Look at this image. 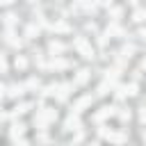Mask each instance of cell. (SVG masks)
I'll return each mask as SVG.
<instances>
[{"mask_svg":"<svg viewBox=\"0 0 146 146\" xmlns=\"http://www.w3.org/2000/svg\"><path fill=\"white\" fill-rule=\"evenodd\" d=\"M55 119H57V112H55V110H48V107L41 110L39 116H36V121H39L41 125H46V123H50V121H55Z\"/></svg>","mask_w":146,"mask_h":146,"instance_id":"obj_1","label":"cell"},{"mask_svg":"<svg viewBox=\"0 0 146 146\" xmlns=\"http://www.w3.org/2000/svg\"><path fill=\"white\" fill-rule=\"evenodd\" d=\"M75 48H78L84 57H91V55H94L91 46H89V43H87V39H82V36H78V39H75Z\"/></svg>","mask_w":146,"mask_h":146,"instance_id":"obj_2","label":"cell"},{"mask_svg":"<svg viewBox=\"0 0 146 146\" xmlns=\"http://www.w3.org/2000/svg\"><path fill=\"white\" fill-rule=\"evenodd\" d=\"M87 105H91V96H82V98L75 103V107H73V110H75V112H82Z\"/></svg>","mask_w":146,"mask_h":146,"instance_id":"obj_3","label":"cell"},{"mask_svg":"<svg viewBox=\"0 0 146 146\" xmlns=\"http://www.w3.org/2000/svg\"><path fill=\"white\" fill-rule=\"evenodd\" d=\"M114 114H116V110H114V107H103V110L96 114V119H105V116H114Z\"/></svg>","mask_w":146,"mask_h":146,"instance_id":"obj_4","label":"cell"},{"mask_svg":"<svg viewBox=\"0 0 146 146\" xmlns=\"http://www.w3.org/2000/svg\"><path fill=\"white\" fill-rule=\"evenodd\" d=\"M52 68H66L68 66V62L66 59H52V64H50Z\"/></svg>","mask_w":146,"mask_h":146,"instance_id":"obj_5","label":"cell"},{"mask_svg":"<svg viewBox=\"0 0 146 146\" xmlns=\"http://www.w3.org/2000/svg\"><path fill=\"white\" fill-rule=\"evenodd\" d=\"M21 94H23V87H21V84H14V87L9 89V96H14V98H18Z\"/></svg>","mask_w":146,"mask_h":146,"instance_id":"obj_6","label":"cell"},{"mask_svg":"<svg viewBox=\"0 0 146 146\" xmlns=\"http://www.w3.org/2000/svg\"><path fill=\"white\" fill-rule=\"evenodd\" d=\"M132 18H135V21H144V18H146V9H135Z\"/></svg>","mask_w":146,"mask_h":146,"instance_id":"obj_7","label":"cell"},{"mask_svg":"<svg viewBox=\"0 0 146 146\" xmlns=\"http://www.w3.org/2000/svg\"><path fill=\"white\" fill-rule=\"evenodd\" d=\"M50 27L57 30V32H68V25H66V23H52Z\"/></svg>","mask_w":146,"mask_h":146,"instance_id":"obj_8","label":"cell"},{"mask_svg":"<svg viewBox=\"0 0 146 146\" xmlns=\"http://www.w3.org/2000/svg\"><path fill=\"white\" fill-rule=\"evenodd\" d=\"M62 50H64V46H62L59 41H52V43H50V52H52V55H55V52H62Z\"/></svg>","mask_w":146,"mask_h":146,"instance_id":"obj_9","label":"cell"},{"mask_svg":"<svg viewBox=\"0 0 146 146\" xmlns=\"http://www.w3.org/2000/svg\"><path fill=\"white\" fill-rule=\"evenodd\" d=\"M14 64H16V68H25V66H27V59H25V57H23V55H18V57H16V62H14Z\"/></svg>","mask_w":146,"mask_h":146,"instance_id":"obj_10","label":"cell"},{"mask_svg":"<svg viewBox=\"0 0 146 146\" xmlns=\"http://www.w3.org/2000/svg\"><path fill=\"white\" fill-rule=\"evenodd\" d=\"M66 128H68V130L78 128V116H68V121H66Z\"/></svg>","mask_w":146,"mask_h":146,"instance_id":"obj_11","label":"cell"},{"mask_svg":"<svg viewBox=\"0 0 146 146\" xmlns=\"http://www.w3.org/2000/svg\"><path fill=\"white\" fill-rule=\"evenodd\" d=\"M23 130H25V125H23V123H16V125H14V130H11V135H14V137H18V135H23Z\"/></svg>","mask_w":146,"mask_h":146,"instance_id":"obj_12","label":"cell"},{"mask_svg":"<svg viewBox=\"0 0 146 146\" xmlns=\"http://www.w3.org/2000/svg\"><path fill=\"white\" fill-rule=\"evenodd\" d=\"M5 23H7V25H14V23H16V16H14V14H7V16H5Z\"/></svg>","mask_w":146,"mask_h":146,"instance_id":"obj_13","label":"cell"},{"mask_svg":"<svg viewBox=\"0 0 146 146\" xmlns=\"http://www.w3.org/2000/svg\"><path fill=\"white\" fill-rule=\"evenodd\" d=\"M7 71V59H5V55H0V73H5Z\"/></svg>","mask_w":146,"mask_h":146,"instance_id":"obj_14","label":"cell"},{"mask_svg":"<svg viewBox=\"0 0 146 146\" xmlns=\"http://www.w3.org/2000/svg\"><path fill=\"white\" fill-rule=\"evenodd\" d=\"M34 34H39V27L30 25V27H27V36H34Z\"/></svg>","mask_w":146,"mask_h":146,"instance_id":"obj_15","label":"cell"},{"mask_svg":"<svg viewBox=\"0 0 146 146\" xmlns=\"http://www.w3.org/2000/svg\"><path fill=\"white\" fill-rule=\"evenodd\" d=\"M87 73H89V71H84V68H82V71H80V75H78V82H84V80L89 78Z\"/></svg>","mask_w":146,"mask_h":146,"instance_id":"obj_16","label":"cell"},{"mask_svg":"<svg viewBox=\"0 0 146 146\" xmlns=\"http://www.w3.org/2000/svg\"><path fill=\"white\" fill-rule=\"evenodd\" d=\"M139 119H141V121H144V123H146V107H144V110H141V114H139Z\"/></svg>","mask_w":146,"mask_h":146,"instance_id":"obj_17","label":"cell"},{"mask_svg":"<svg viewBox=\"0 0 146 146\" xmlns=\"http://www.w3.org/2000/svg\"><path fill=\"white\" fill-rule=\"evenodd\" d=\"M2 96H5V84L0 82V98H2Z\"/></svg>","mask_w":146,"mask_h":146,"instance_id":"obj_18","label":"cell"},{"mask_svg":"<svg viewBox=\"0 0 146 146\" xmlns=\"http://www.w3.org/2000/svg\"><path fill=\"white\" fill-rule=\"evenodd\" d=\"M144 68H146V59H144Z\"/></svg>","mask_w":146,"mask_h":146,"instance_id":"obj_19","label":"cell"},{"mask_svg":"<svg viewBox=\"0 0 146 146\" xmlns=\"http://www.w3.org/2000/svg\"><path fill=\"white\" fill-rule=\"evenodd\" d=\"M144 141H146V135H144Z\"/></svg>","mask_w":146,"mask_h":146,"instance_id":"obj_20","label":"cell"}]
</instances>
